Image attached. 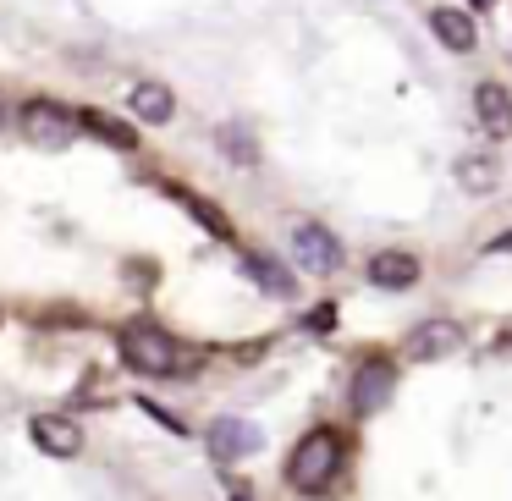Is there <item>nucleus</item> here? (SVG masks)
<instances>
[{"label": "nucleus", "instance_id": "nucleus-5", "mask_svg": "<svg viewBox=\"0 0 512 501\" xmlns=\"http://www.w3.org/2000/svg\"><path fill=\"white\" fill-rule=\"evenodd\" d=\"M17 122H23V133L34 138V144H67L72 133H78V116L67 111L61 100H28L23 111H17Z\"/></svg>", "mask_w": 512, "mask_h": 501}, {"label": "nucleus", "instance_id": "nucleus-20", "mask_svg": "<svg viewBox=\"0 0 512 501\" xmlns=\"http://www.w3.org/2000/svg\"><path fill=\"white\" fill-rule=\"evenodd\" d=\"M232 501H248V496H232Z\"/></svg>", "mask_w": 512, "mask_h": 501}, {"label": "nucleus", "instance_id": "nucleus-6", "mask_svg": "<svg viewBox=\"0 0 512 501\" xmlns=\"http://www.w3.org/2000/svg\"><path fill=\"white\" fill-rule=\"evenodd\" d=\"M204 441H210V452L221 457V463H237V457H254L259 446H265V430H259L254 419H232V413H226V419L210 424Z\"/></svg>", "mask_w": 512, "mask_h": 501}, {"label": "nucleus", "instance_id": "nucleus-16", "mask_svg": "<svg viewBox=\"0 0 512 501\" xmlns=\"http://www.w3.org/2000/svg\"><path fill=\"white\" fill-rule=\"evenodd\" d=\"M215 144H221V155L237 160V166H254L259 160V144L248 138V127H237V122H226L221 133H215Z\"/></svg>", "mask_w": 512, "mask_h": 501}, {"label": "nucleus", "instance_id": "nucleus-11", "mask_svg": "<svg viewBox=\"0 0 512 501\" xmlns=\"http://www.w3.org/2000/svg\"><path fill=\"white\" fill-rule=\"evenodd\" d=\"M127 111L138 116V122H149V127H166L171 122V111H177V100H171V89L166 83H133V94H127Z\"/></svg>", "mask_w": 512, "mask_h": 501}, {"label": "nucleus", "instance_id": "nucleus-13", "mask_svg": "<svg viewBox=\"0 0 512 501\" xmlns=\"http://www.w3.org/2000/svg\"><path fill=\"white\" fill-rule=\"evenodd\" d=\"M78 127H89L100 144H111V149H133L138 138H133V127L122 122V116H111V111H78Z\"/></svg>", "mask_w": 512, "mask_h": 501}, {"label": "nucleus", "instance_id": "nucleus-9", "mask_svg": "<svg viewBox=\"0 0 512 501\" xmlns=\"http://www.w3.org/2000/svg\"><path fill=\"white\" fill-rule=\"evenodd\" d=\"M430 34L441 39V50L468 56V50H474V39H479V28H474V17H468L463 6H435V12H430Z\"/></svg>", "mask_w": 512, "mask_h": 501}, {"label": "nucleus", "instance_id": "nucleus-1", "mask_svg": "<svg viewBox=\"0 0 512 501\" xmlns=\"http://www.w3.org/2000/svg\"><path fill=\"white\" fill-rule=\"evenodd\" d=\"M336 468H342V435L336 430H309L287 457V485L303 490V496H314V490H325L336 479Z\"/></svg>", "mask_w": 512, "mask_h": 501}, {"label": "nucleus", "instance_id": "nucleus-17", "mask_svg": "<svg viewBox=\"0 0 512 501\" xmlns=\"http://www.w3.org/2000/svg\"><path fill=\"white\" fill-rule=\"evenodd\" d=\"M171 193H177V204H182L188 215H199V221H204V232H210V237H232V221H226V215L215 210L210 199H199V193H182V188H171Z\"/></svg>", "mask_w": 512, "mask_h": 501}, {"label": "nucleus", "instance_id": "nucleus-19", "mask_svg": "<svg viewBox=\"0 0 512 501\" xmlns=\"http://www.w3.org/2000/svg\"><path fill=\"white\" fill-rule=\"evenodd\" d=\"M490 254H512V232H501L496 243H490Z\"/></svg>", "mask_w": 512, "mask_h": 501}, {"label": "nucleus", "instance_id": "nucleus-15", "mask_svg": "<svg viewBox=\"0 0 512 501\" xmlns=\"http://www.w3.org/2000/svg\"><path fill=\"white\" fill-rule=\"evenodd\" d=\"M496 177H501V166L490 155H463V160H457V182H463L468 193H490V188H496Z\"/></svg>", "mask_w": 512, "mask_h": 501}, {"label": "nucleus", "instance_id": "nucleus-3", "mask_svg": "<svg viewBox=\"0 0 512 501\" xmlns=\"http://www.w3.org/2000/svg\"><path fill=\"white\" fill-rule=\"evenodd\" d=\"M292 259H298V270H309V276H331V270L342 265V243H336L331 226H320V221H292Z\"/></svg>", "mask_w": 512, "mask_h": 501}, {"label": "nucleus", "instance_id": "nucleus-4", "mask_svg": "<svg viewBox=\"0 0 512 501\" xmlns=\"http://www.w3.org/2000/svg\"><path fill=\"white\" fill-rule=\"evenodd\" d=\"M391 391H397V369H391L386 358H364V364L353 369V391H347V402H353L358 419H369V413H380L391 402Z\"/></svg>", "mask_w": 512, "mask_h": 501}, {"label": "nucleus", "instance_id": "nucleus-10", "mask_svg": "<svg viewBox=\"0 0 512 501\" xmlns=\"http://www.w3.org/2000/svg\"><path fill=\"white\" fill-rule=\"evenodd\" d=\"M474 116L490 138H512V94L501 83H479L474 89Z\"/></svg>", "mask_w": 512, "mask_h": 501}, {"label": "nucleus", "instance_id": "nucleus-12", "mask_svg": "<svg viewBox=\"0 0 512 501\" xmlns=\"http://www.w3.org/2000/svg\"><path fill=\"white\" fill-rule=\"evenodd\" d=\"M369 281H375V287L402 292V287H413V281H419V259L402 254V248H386V254L369 259Z\"/></svg>", "mask_w": 512, "mask_h": 501}, {"label": "nucleus", "instance_id": "nucleus-14", "mask_svg": "<svg viewBox=\"0 0 512 501\" xmlns=\"http://www.w3.org/2000/svg\"><path fill=\"white\" fill-rule=\"evenodd\" d=\"M243 265H248V276H254L259 287L270 292V298H292V292H298V281H292L287 270L276 265V259H265V254H243Z\"/></svg>", "mask_w": 512, "mask_h": 501}, {"label": "nucleus", "instance_id": "nucleus-18", "mask_svg": "<svg viewBox=\"0 0 512 501\" xmlns=\"http://www.w3.org/2000/svg\"><path fill=\"white\" fill-rule=\"evenodd\" d=\"M309 325H314V331H331V325H336V309H331V303H325V309H314Z\"/></svg>", "mask_w": 512, "mask_h": 501}, {"label": "nucleus", "instance_id": "nucleus-8", "mask_svg": "<svg viewBox=\"0 0 512 501\" xmlns=\"http://www.w3.org/2000/svg\"><path fill=\"white\" fill-rule=\"evenodd\" d=\"M28 430H34V446L50 452V457H78L83 452V430H78V419H67V413H39Z\"/></svg>", "mask_w": 512, "mask_h": 501}, {"label": "nucleus", "instance_id": "nucleus-2", "mask_svg": "<svg viewBox=\"0 0 512 501\" xmlns=\"http://www.w3.org/2000/svg\"><path fill=\"white\" fill-rule=\"evenodd\" d=\"M122 358L133 369H144V375H182V369H188V353H182L160 325H144V320L122 331Z\"/></svg>", "mask_w": 512, "mask_h": 501}, {"label": "nucleus", "instance_id": "nucleus-7", "mask_svg": "<svg viewBox=\"0 0 512 501\" xmlns=\"http://www.w3.org/2000/svg\"><path fill=\"white\" fill-rule=\"evenodd\" d=\"M457 347H463V325L457 320H424V325H413L408 331V342H402V353L408 358H419V364H430V358H452Z\"/></svg>", "mask_w": 512, "mask_h": 501}]
</instances>
